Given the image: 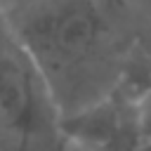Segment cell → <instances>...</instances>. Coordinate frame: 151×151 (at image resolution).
<instances>
[{
	"mask_svg": "<svg viewBox=\"0 0 151 151\" xmlns=\"http://www.w3.org/2000/svg\"><path fill=\"white\" fill-rule=\"evenodd\" d=\"M61 132L92 151H137L146 139L139 104L113 92L61 118Z\"/></svg>",
	"mask_w": 151,
	"mask_h": 151,
	"instance_id": "3957f363",
	"label": "cell"
},
{
	"mask_svg": "<svg viewBox=\"0 0 151 151\" xmlns=\"http://www.w3.org/2000/svg\"><path fill=\"white\" fill-rule=\"evenodd\" d=\"M113 94L139 104L151 94V31L139 26L118 68V78L111 87Z\"/></svg>",
	"mask_w": 151,
	"mask_h": 151,
	"instance_id": "277c9868",
	"label": "cell"
},
{
	"mask_svg": "<svg viewBox=\"0 0 151 151\" xmlns=\"http://www.w3.org/2000/svg\"><path fill=\"white\" fill-rule=\"evenodd\" d=\"M106 7L111 9H118V12H127L130 9V0H101Z\"/></svg>",
	"mask_w": 151,
	"mask_h": 151,
	"instance_id": "8992f818",
	"label": "cell"
},
{
	"mask_svg": "<svg viewBox=\"0 0 151 151\" xmlns=\"http://www.w3.org/2000/svg\"><path fill=\"white\" fill-rule=\"evenodd\" d=\"M61 113L0 9V151H59Z\"/></svg>",
	"mask_w": 151,
	"mask_h": 151,
	"instance_id": "7a4b0ae2",
	"label": "cell"
},
{
	"mask_svg": "<svg viewBox=\"0 0 151 151\" xmlns=\"http://www.w3.org/2000/svg\"><path fill=\"white\" fill-rule=\"evenodd\" d=\"M61 118L106 97L139 21L101 0H9L0 7Z\"/></svg>",
	"mask_w": 151,
	"mask_h": 151,
	"instance_id": "6da1fadb",
	"label": "cell"
},
{
	"mask_svg": "<svg viewBox=\"0 0 151 151\" xmlns=\"http://www.w3.org/2000/svg\"><path fill=\"white\" fill-rule=\"evenodd\" d=\"M59 151H92V149H87V146H83L80 142H76V139H68V137H66Z\"/></svg>",
	"mask_w": 151,
	"mask_h": 151,
	"instance_id": "5b68a950",
	"label": "cell"
},
{
	"mask_svg": "<svg viewBox=\"0 0 151 151\" xmlns=\"http://www.w3.org/2000/svg\"><path fill=\"white\" fill-rule=\"evenodd\" d=\"M137 151H151V139H144V144H142Z\"/></svg>",
	"mask_w": 151,
	"mask_h": 151,
	"instance_id": "52a82bcc",
	"label": "cell"
}]
</instances>
